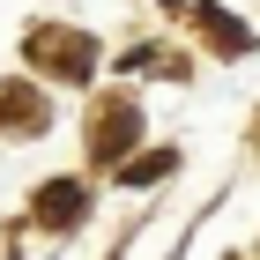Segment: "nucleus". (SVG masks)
<instances>
[]
</instances>
